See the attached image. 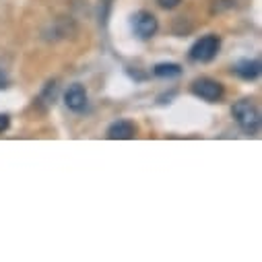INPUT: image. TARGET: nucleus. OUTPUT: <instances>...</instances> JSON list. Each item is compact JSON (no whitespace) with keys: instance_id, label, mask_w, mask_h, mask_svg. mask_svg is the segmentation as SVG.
<instances>
[{"instance_id":"nucleus-8","label":"nucleus","mask_w":262,"mask_h":262,"mask_svg":"<svg viewBox=\"0 0 262 262\" xmlns=\"http://www.w3.org/2000/svg\"><path fill=\"white\" fill-rule=\"evenodd\" d=\"M153 73L159 79H176V77L182 75V67L176 64V62H161L153 69Z\"/></svg>"},{"instance_id":"nucleus-3","label":"nucleus","mask_w":262,"mask_h":262,"mask_svg":"<svg viewBox=\"0 0 262 262\" xmlns=\"http://www.w3.org/2000/svg\"><path fill=\"white\" fill-rule=\"evenodd\" d=\"M190 89H192V93H194L196 97H201V99H205V101H211V103L219 101V99L223 97V93H225V91H223V85H221L219 81L209 79V77L196 79Z\"/></svg>"},{"instance_id":"nucleus-5","label":"nucleus","mask_w":262,"mask_h":262,"mask_svg":"<svg viewBox=\"0 0 262 262\" xmlns=\"http://www.w3.org/2000/svg\"><path fill=\"white\" fill-rule=\"evenodd\" d=\"M137 137V126L130 120H118L107 128V139L110 141H130Z\"/></svg>"},{"instance_id":"nucleus-4","label":"nucleus","mask_w":262,"mask_h":262,"mask_svg":"<svg viewBox=\"0 0 262 262\" xmlns=\"http://www.w3.org/2000/svg\"><path fill=\"white\" fill-rule=\"evenodd\" d=\"M133 29H135V33H137L139 37L149 39V37H153V35L157 33L159 23H157V19H155L153 13H149V11H139V13L133 17Z\"/></svg>"},{"instance_id":"nucleus-6","label":"nucleus","mask_w":262,"mask_h":262,"mask_svg":"<svg viewBox=\"0 0 262 262\" xmlns=\"http://www.w3.org/2000/svg\"><path fill=\"white\" fill-rule=\"evenodd\" d=\"M64 103H67L69 110L73 112H83L87 107V91L83 85L75 83L67 89V93H64Z\"/></svg>"},{"instance_id":"nucleus-9","label":"nucleus","mask_w":262,"mask_h":262,"mask_svg":"<svg viewBox=\"0 0 262 262\" xmlns=\"http://www.w3.org/2000/svg\"><path fill=\"white\" fill-rule=\"evenodd\" d=\"M157 3H159V7H163V9H176L180 3H182V0H157Z\"/></svg>"},{"instance_id":"nucleus-2","label":"nucleus","mask_w":262,"mask_h":262,"mask_svg":"<svg viewBox=\"0 0 262 262\" xmlns=\"http://www.w3.org/2000/svg\"><path fill=\"white\" fill-rule=\"evenodd\" d=\"M221 50V39L215 33H209L205 37H201L199 41H194V46L190 48V60L192 62H211L215 60V56Z\"/></svg>"},{"instance_id":"nucleus-7","label":"nucleus","mask_w":262,"mask_h":262,"mask_svg":"<svg viewBox=\"0 0 262 262\" xmlns=\"http://www.w3.org/2000/svg\"><path fill=\"white\" fill-rule=\"evenodd\" d=\"M233 73L244 81H254L260 75V60H239L233 67Z\"/></svg>"},{"instance_id":"nucleus-1","label":"nucleus","mask_w":262,"mask_h":262,"mask_svg":"<svg viewBox=\"0 0 262 262\" xmlns=\"http://www.w3.org/2000/svg\"><path fill=\"white\" fill-rule=\"evenodd\" d=\"M231 114L235 118V122L239 124V128L248 135H254L258 133L260 128V112L256 107V103L252 99H239L233 103L231 107Z\"/></svg>"},{"instance_id":"nucleus-10","label":"nucleus","mask_w":262,"mask_h":262,"mask_svg":"<svg viewBox=\"0 0 262 262\" xmlns=\"http://www.w3.org/2000/svg\"><path fill=\"white\" fill-rule=\"evenodd\" d=\"M9 126H11L9 116H7V114H0V133H5V130H9Z\"/></svg>"}]
</instances>
